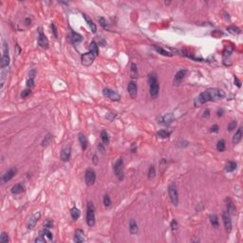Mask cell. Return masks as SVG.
Returning <instances> with one entry per match:
<instances>
[{"mask_svg":"<svg viewBox=\"0 0 243 243\" xmlns=\"http://www.w3.org/2000/svg\"><path fill=\"white\" fill-rule=\"evenodd\" d=\"M225 203H226V208H227V212L229 213L230 215H235V212H237V209H235V205L233 202L230 197H227L225 199Z\"/></svg>","mask_w":243,"mask_h":243,"instance_id":"ac0fdd59","label":"cell"},{"mask_svg":"<svg viewBox=\"0 0 243 243\" xmlns=\"http://www.w3.org/2000/svg\"><path fill=\"white\" fill-rule=\"evenodd\" d=\"M209 219H210V222L213 225V227L215 228H218L219 227V221H218V216L215 214H211L209 216Z\"/></svg>","mask_w":243,"mask_h":243,"instance_id":"4316f807","label":"cell"},{"mask_svg":"<svg viewBox=\"0 0 243 243\" xmlns=\"http://www.w3.org/2000/svg\"><path fill=\"white\" fill-rule=\"evenodd\" d=\"M40 218H41V213L40 212H35V213H34V214L29 218L28 222H27V228H28L29 230L33 229V228L35 227L37 221L39 220Z\"/></svg>","mask_w":243,"mask_h":243,"instance_id":"8fae6325","label":"cell"},{"mask_svg":"<svg viewBox=\"0 0 243 243\" xmlns=\"http://www.w3.org/2000/svg\"><path fill=\"white\" fill-rule=\"evenodd\" d=\"M27 86L28 88H32V87L34 86V80L33 78H29L28 81H27Z\"/></svg>","mask_w":243,"mask_h":243,"instance_id":"7dc6e473","label":"cell"},{"mask_svg":"<svg viewBox=\"0 0 243 243\" xmlns=\"http://www.w3.org/2000/svg\"><path fill=\"white\" fill-rule=\"evenodd\" d=\"M0 242L1 243H8L9 242V235L5 232H2L1 235H0Z\"/></svg>","mask_w":243,"mask_h":243,"instance_id":"f35d334b","label":"cell"},{"mask_svg":"<svg viewBox=\"0 0 243 243\" xmlns=\"http://www.w3.org/2000/svg\"><path fill=\"white\" fill-rule=\"evenodd\" d=\"M210 131L212 132V133H216L218 131V124H214L213 125V126L210 128Z\"/></svg>","mask_w":243,"mask_h":243,"instance_id":"816d5d0a","label":"cell"},{"mask_svg":"<svg viewBox=\"0 0 243 243\" xmlns=\"http://www.w3.org/2000/svg\"><path fill=\"white\" fill-rule=\"evenodd\" d=\"M83 17H84V19L86 20V22L87 23V25H88L89 29H91V32H92L93 33H96V32H97V27H96V25H95V23L92 21V19H91V18L88 16V15L86 14V13H83Z\"/></svg>","mask_w":243,"mask_h":243,"instance_id":"ffe728a7","label":"cell"},{"mask_svg":"<svg viewBox=\"0 0 243 243\" xmlns=\"http://www.w3.org/2000/svg\"><path fill=\"white\" fill-rule=\"evenodd\" d=\"M224 97H225V93H224L223 90L216 88V87H212V88H208L203 91V92H201L194 100V105L200 106L201 105L205 104V103L218 101L223 99Z\"/></svg>","mask_w":243,"mask_h":243,"instance_id":"6da1fadb","label":"cell"},{"mask_svg":"<svg viewBox=\"0 0 243 243\" xmlns=\"http://www.w3.org/2000/svg\"><path fill=\"white\" fill-rule=\"evenodd\" d=\"M38 32H39V34H38V39H37V43H38V46L39 47H41L42 48H48V38L47 36L45 35L44 32H42V29H38Z\"/></svg>","mask_w":243,"mask_h":243,"instance_id":"30bf717a","label":"cell"},{"mask_svg":"<svg viewBox=\"0 0 243 243\" xmlns=\"http://www.w3.org/2000/svg\"><path fill=\"white\" fill-rule=\"evenodd\" d=\"M85 180L87 186H91L94 184L95 180H96V173L93 169H86L85 173Z\"/></svg>","mask_w":243,"mask_h":243,"instance_id":"ba28073f","label":"cell"},{"mask_svg":"<svg viewBox=\"0 0 243 243\" xmlns=\"http://www.w3.org/2000/svg\"><path fill=\"white\" fill-rule=\"evenodd\" d=\"M70 154H71V148L70 146H65L62 150H61L60 158L63 162H68L70 159Z\"/></svg>","mask_w":243,"mask_h":243,"instance_id":"2e32d148","label":"cell"},{"mask_svg":"<svg viewBox=\"0 0 243 243\" xmlns=\"http://www.w3.org/2000/svg\"><path fill=\"white\" fill-rule=\"evenodd\" d=\"M242 139V128L239 127L237 129V131L235 132V134L233 137V143L234 144H237L240 143V140Z\"/></svg>","mask_w":243,"mask_h":243,"instance_id":"d4e9b609","label":"cell"},{"mask_svg":"<svg viewBox=\"0 0 243 243\" xmlns=\"http://www.w3.org/2000/svg\"><path fill=\"white\" fill-rule=\"evenodd\" d=\"M103 95L113 102H119L121 99V96L116 92V91H114L110 88H107V87L103 89Z\"/></svg>","mask_w":243,"mask_h":243,"instance_id":"52a82bcc","label":"cell"},{"mask_svg":"<svg viewBox=\"0 0 243 243\" xmlns=\"http://www.w3.org/2000/svg\"><path fill=\"white\" fill-rule=\"evenodd\" d=\"M173 120H174V115L172 113H168V114H165V115H162L159 118V124L167 125V124L172 123Z\"/></svg>","mask_w":243,"mask_h":243,"instance_id":"e0dca14e","label":"cell"},{"mask_svg":"<svg viewBox=\"0 0 243 243\" xmlns=\"http://www.w3.org/2000/svg\"><path fill=\"white\" fill-rule=\"evenodd\" d=\"M170 134H171V132L166 131L164 129H162V130L157 132V137H159V138H161V139H166V138H169Z\"/></svg>","mask_w":243,"mask_h":243,"instance_id":"1f68e13d","label":"cell"},{"mask_svg":"<svg viewBox=\"0 0 243 243\" xmlns=\"http://www.w3.org/2000/svg\"><path fill=\"white\" fill-rule=\"evenodd\" d=\"M98 20H99V24H100L103 27V28H104L105 29H108V25H107L106 20L104 17H99Z\"/></svg>","mask_w":243,"mask_h":243,"instance_id":"60d3db41","label":"cell"},{"mask_svg":"<svg viewBox=\"0 0 243 243\" xmlns=\"http://www.w3.org/2000/svg\"><path fill=\"white\" fill-rule=\"evenodd\" d=\"M30 22H32V21H30L29 18H27V19H26V24H27V25H29Z\"/></svg>","mask_w":243,"mask_h":243,"instance_id":"6f0895ef","label":"cell"},{"mask_svg":"<svg viewBox=\"0 0 243 243\" xmlns=\"http://www.w3.org/2000/svg\"><path fill=\"white\" fill-rule=\"evenodd\" d=\"M92 162L94 164H98V159H97V156L96 155H94L93 157H92Z\"/></svg>","mask_w":243,"mask_h":243,"instance_id":"db71d44e","label":"cell"},{"mask_svg":"<svg viewBox=\"0 0 243 243\" xmlns=\"http://www.w3.org/2000/svg\"><path fill=\"white\" fill-rule=\"evenodd\" d=\"M78 139H79V143L81 144V147L83 150H86L87 148V145H88V140H87L86 136L84 134V133H79L78 135Z\"/></svg>","mask_w":243,"mask_h":243,"instance_id":"7402d4cb","label":"cell"},{"mask_svg":"<svg viewBox=\"0 0 243 243\" xmlns=\"http://www.w3.org/2000/svg\"><path fill=\"white\" fill-rule=\"evenodd\" d=\"M113 171L115 173V176L118 178L119 180H123L124 178V161L123 159H118L116 162L114 163Z\"/></svg>","mask_w":243,"mask_h":243,"instance_id":"277c9868","label":"cell"},{"mask_svg":"<svg viewBox=\"0 0 243 243\" xmlns=\"http://www.w3.org/2000/svg\"><path fill=\"white\" fill-rule=\"evenodd\" d=\"M227 30L232 34H239L241 32V29L237 28V27H235V26H231V27H228Z\"/></svg>","mask_w":243,"mask_h":243,"instance_id":"e575fe53","label":"cell"},{"mask_svg":"<svg viewBox=\"0 0 243 243\" xmlns=\"http://www.w3.org/2000/svg\"><path fill=\"white\" fill-rule=\"evenodd\" d=\"M148 83H149V91L152 99H156L159 95V81L157 74L152 72L149 74L148 77Z\"/></svg>","mask_w":243,"mask_h":243,"instance_id":"7a4b0ae2","label":"cell"},{"mask_svg":"<svg viewBox=\"0 0 243 243\" xmlns=\"http://www.w3.org/2000/svg\"><path fill=\"white\" fill-rule=\"evenodd\" d=\"M41 234H43L44 235H45V237H47L49 240H52V238H53V235H52V233L51 231H49V229H48V228H44V230H43V232H42Z\"/></svg>","mask_w":243,"mask_h":243,"instance_id":"d590c367","label":"cell"},{"mask_svg":"<svg viewBox=\"0 0 243 243\" xmlns=\"http://www.w3.org/2000/svg\"><path fill=\"white\" fill-rule=\"evenodd\" d=\"M129 232L131 235H136L138 233V224L134 218H131L129 221Z\"/></svg>","mask_w":243,"mask_h":243,"instance_id":"603a6c76","label":"cell"},{"mask_svg":"<svg viewBox=\"0 0 243 243\" xmlns=\"http://www.w3.org/2000/svg\"><path fill=\"white\" fill-rule=\"evenodd\" d=\"M51 142V135H47V136H46L45 138H44V140H42L41 144H42V146L45 147V146H48Z\"/></svg>","mask_w":243,"mask_h":243,"instance_id":"74e56055","label":"cell"},{"mask_svg":"<svg viewBox=\"0 0 243 243\" xmlns=\"http://www.w3.org/2000/svg\"><path fill=\"white\" fill-rule=\"evenodd\" d=\"M16 173H17V169L16 168H14V167H13V168H10L9 170L6 171V172L4 173V175L1 178V181L3 182V183L8 182L9 180H11V178H13L15 176V175H16Z\"/></svg>","mask_w":243,"mask_h":243,"instance_id":"4fadbf2b","label":"cell"},{"mask_svg":"<svg viewBox=\"0 0 243 243\" xmlns=\"http://www.w3.org/2000/svg\"><path fill=\"white\" fill-rule=\"evenodd\" d=\"M3 54L1 57V67L5 68L10 65V55H9V47H8L7 42L3 41V48H2Z\"/></svg>","mask_w":243,"mask_h":243,"instance_id":"8992f818","label":"cell"},{"mask_svg":"<svg viewBox=\"0 0 243 243\" xmlns=\"http://www.w3.org/2000/svg\"><path fill=\"white\" fill-rule=\"evenodd\" d=\"M226 148V144H225V140H219L218 143H216V149H218L219 152H223Z\"/></svg>","mask_w":243,"mask_h":243,"instance_id":"d6a6232c","label":"cell"},{"mask_svg":"<svg viewBox=\"0 0 243 243\" xmlns=\"http://www.w3.org/2000/svg\"><path fill=\"white\" fill-rule=\"evenodd\" d=\"M98 149H99V152H101L102 154H105V144H103L102 143H98Z\"/></svg>","mask_w":243,"mask_h":243,"instance_id":"f6af8a7d","label":"cell"},{"mask_svg":"<svg viewBox=\"0 0 243 243\" xmlns=\"http://www.w3.org/2000/svg\"><path fill=\"white\" fill-rule=\"evenodd\" d=\"M116 116H117V115H116L115 113H109L108 115L106 116V119H107L108 121H110V122H111V121H113L114 119H115V118H116Z\"/></svg>","mask_w":243,"mask_h":243,"instance_id":"f907efd6","label":"cell"},{"mask_svg":"<svg viewBox=\"0 0 243 243\" xmlns=\"http://www.w3.org/2000/svg\"><path fill=\"white\" fill-rule=\"evenodd\" d=\"M237 121H232V122H230V124H228V126H227V130H228V131H233L234 129H235V127H237Z\"/></svg>","mask_w":243,"mask_h":243,"instance_id":"b9f144b4","label":"cell"},{"mask_svg":"<svg viewBox=\"0 0 243 243\" xmlns=\"http://www.w3.org/2000/svg\"><path fill=\"white\" fill-rule=\"evenodd\" d=\"M70 216L74 220H77L80 218V216H81V212H80L77 207H72L70 209Z\"/></svg>","mask_w":243,"mask_h":243,"instance_id":"f1b7e54d","label":"cell"},{"mask_svg":"<svg viewBox=\"0 0 243 243\" xmlns=\"http://www.w3.org/2000/svg\"><path fill=\"white\" fill-rule=\"evenodd\" d=\"M130 76L132 79H136L138 78V67H137V65L132 63L131 64V67H130Z\"/></svg>","mask_w":243,"mask_h":243,"instance_id":"4dcf8cb0","label":"cell"},{"mask_svg":"<svg viewBox=\"0 0 243 243\" xmlns=\"http://www.w3.org/2000/svg\"><path fill=\"white\" fill-rule=\"evenodd\" d=\"M222 113H223V110H222V109H221V110H218V117L222 116V115H223Z\"/></svg>","mask_w":243,"mask_h":243,"instance_id":"11a10c76","label":"cell"},{"mask_svg":"<svg viewBox=\"0 0 243 243\" xmlns=\"http://www.w3.org/2000/svg\"><path fill=\"white\" fill-rule=\"evenodd\" d=\"M222 219L224 223V227L228 234L231 233L232 231V219H231V215L228 212H223L222 214Z\"/></svg>","mask_w":243,"mask_h":243,"instance_id":"7c38bea8","label":"cell"},{"mask_svg":"<svg viewBox=\"0 0 243 243\" xmlns=\"http://www.w3.org/2000/svg\"><path fill=\"white\" fill-rule=\"evenodd\" d=\"M25 189L26 187L23 183H16L11 187V191L13 195H19V194H22L23 192H25Z\"/></svg>","mask_w":243,"mask_h":243,"instance_id":"d6986e66","label":"cell"},{"mask_svg":"<svg viewBox=\"0 0 243 243\" xmlns=\"http://www.w3.org/2000/svg\"><path fill=\"white\" fill-rule=\"evenodd\" d=\"M156 176V169L154 165H151L149 167V170H148V178L149 180H152L154 177Z\"/></svg>","mask_w":243,"mask_h":243,"instance_id":"8d00e7d4","label":"cell"},{"mask_svg":"<svg viewBox=\"0 0 243 243\" xmlns=\"http://www.w3.org/2000/svg\"><path fill=\"white\" fill-rule=\"evenodd\" d=\"M51 29H52V33H53V36H54L55 38L58 37V32H57V28H56V26L53 24H51Z\"/></svg>","mask_w":243,"mask_h":243,"instance_id":"681fc988","label":"cell"},{"mask_svg":"<svg viewBox=\"0 0 243 243\" xmlns=\"http://www.w3.org/2000/svg\"><path fill=\"white\" fill-rule=\"evenodd\" d=\"M89 52H91L95 56H98V54H99L98 45H97V43L95 41H92L90 43V45H89Z\"/></svg>","mask_w":243,"mask_h":243,"instance_id":"83f0119b","label":"cell"},{"mask_svg":"<svg viewBox=\"0 0 243 243\" xmlns=\"http://www.w3.org/2000/svg\"><path fill=\"white\" fill-rule=\"evenodd\" d=\"M53 226V222L51 221V219H47L46 220V222L44 223V228H48V229H51Z\"/></svg>","mask_w":243,"mask_h":243,"instance_id":"bcb514c9","label":"cell"},{"mask_svg":"<svg viewBox=\"0 0 243 243\" xmlns=\"http://www.w3.org/2000/svg\"><path fill=\"white\" fill-rule=\"evenodd\" d=\"M35 242L36 243H45L46 242V237L43 234H41L39 237L35 238Z\"/></svg>","mask_w":243,"mask_h":243,"instance_id":"7bdbcfd3","label":"cell"},{"mask_svg":"<svg viewBox=\"0 0 243 243\" xmlns=\"http://www.w3.org/2000/svg\"><path fill=\"white\" fill-rule=\"evenodd\" d=\"M30 93H32V90H30L29 88H28V89H25V90H23V91H22V93H21V97H22V98H26V97H28Z\"/></svg>","mask_w":243,"mask_h":243,"instance_id":"c3c4849f","label":"cell"},{"mask_svg":"<svg viewBox=\"0 0 243 243\" xmlns=\"http://www.w3.org/2000/svg\"><path fill=\"white\" fill-rule=\"evenodd\" d=\"M95 56L94 54H92L91 52H86V53H84V54L81 56V63L83 66L85 67H89L92 65L93 61L95 59Z\"/></svg>","mask_w":243,"mask_h":243,"instance_id":"9c48e42d","label":"cell"},{"mask_svg":"<svg viewBox=\"0 0 243 243\" xmlns=\"http://www.w3.org/2000/svg\"><path fill=\"white\" fill-rule=\"evenodd\" d=\"M186 72H187V70H186L185 68H182V70H180L176 74H175V77H174V80H173L174 86L180 85L182 80H183L184 76L186 75Z\"/></svg>","mask_w":243,"mask_h":243,"instance_id":"5bb4252c","label":"cell"},{"mask_svg":"<svg viewBox=\"0 0 243 243\" xmlns=\"http://www.w3.org/2000/svg\"><path fill=\"white\" fill-rule=\"evenodd\" d=\"M73 240H74V242H77V243H81L83 241H85V234H84L83 230L78 229L75 231Z\"/></svg>","mask_w":243,"mask_h":243,"instance_id":"44dd1931","label":"cell"},{"mask_svg":"<svg viewBox=\"0 0 243 243\" xmlns=\"http://www.w3.org/2000/svg\"><path fill=\"white\" fill-rule=\"evenodd\" d=\"M153 48H154V49H155L156 51L159 52V54H162V55H163V56L171 57V56L173 55L171 52H169L168 51H166V49H164V48H162V47H159V46H153Z\"/></svg>","mask_w":243,"mask_h":243,"instance_id":"484cf974","label":"cell"},{"mask_svg":"<svg viewBox=\"0 0 243 243\" xmlns=\"http://www.w3.org/2000/svg\"><path fill=\"white\" fill-rule=\"evenodd\" d=\"M170 226H171V229H172V231H177L178 230V224L177 222V220L176 219H173L172 221H171Z\"/></svg>","mask_w":243,"mask_h":243,"instance_id":"ee69618b","label":"cell"},{"mask_svg":"<svg viewBox=\"0 0 243 243\" xmlns=\"http://www.w3.org/2000/svg\"><path fill=\"white\" fill-rule=\"evenodd\" d=\"M86 220L89 227H93L95 225V207L93 203L90 202V201H88L86 205Z\"/></svg>","mask_w":243,"mask_h":243,"instance_id":"3957f363","label":"cell"},{"mask_svg":"<svg viewBox=\"0 0 243 243\" xmlns=\"http://www.w3.org/2000/svg\"><path fill=\"white\" fill-rule=\"evenodd\" d=\"M237 162H228L226 163V166H225V170L227 171V172H233V171H235V169H237Z\"/></svg>","mask_w":243,"mask_h":243,"instance_id":"f546056e","label":"cell"},{"mask_svg":"<svg viewBox=\"0 0 243 243\" xmlns=\"http://www.w3.org/2000/svg\"><path fill=\"white\" fill-rule=\"evenodd\" d=\"M235 85H237V87H241V82L239 81V80L237 77L235 78Z\"/></svg>","mask_w":243,"mask_h":243,"instance_id":"f5cc1de1","label":"cell"},{"mask_svg":"<svg viewBox=\"0 0 243 243\" xmlns=\"http://www.w3.org/2000/svg\"><path fill=\"white\" fill-rule=\"evenodd\" d=\"M101 139H102L103 143H104L105 144H108L109 143V137H108L107 132H106L105 130H102L101 131Z\"/></svg>","mask_w":243,"mask_h":243,"instance_id":"836d02e7","label":"cell"},{"mask_svg":"<svg viewBox=\"0 0 243 243\" xmlns=\"http://www.w3.org/2000/svg\"><path fill=\"white\" fill-rule=\"evenodd\" d=\"M103 201H104V205L106 208H109L110 206H111V199H110V197H109L108 195L104 196V199H103Z\"/></svg>","mask_w":243,"mask_h":243,"instance_id":"ab89813d","label":"cell"},{"mask_svg":"<svg viewBox=\"0 0 243 243\" xmlns=\"http://www.w3.org/2000/svg\"><path fill=\"white\" fill-rule=\"evenodd\" d=\"M127 91L129 95L131 96V98L135 99L138 96V87H137V85L135 82H129L128 83V86H127Z\"/></svg>","mask_w":243,"mask_h":243,"instance_id":"9a60e30c","label":"cell"},{"mask_svg":"<svg viewBox=\"0 0 243 243\" xmlns=\"http://www.w3.org/2000/svg\"><path fill=\"white\" fill-rule=\"evenodd\" d=\"M205 116H206V118L209 117V110L208 109H206V111H204V117Z\"/></svg>","mask_w":243,"mask_h":243,"instance_id":"9f6ffc18","label":"cell"},{"mask_svg":"<svg viewBox=\"0 0 243 243\" xmlns=\"http://www.w3.org/2000/svg\"><path fill=\"white\" fill-rule=\"evenodd\" d=\"M168 194H169V197L170 200L174 206H178V188L176 184H170L168 186Z\"/></svg>","mask_w":243,"mask_h":243,"instance_id":"5b68a950","label":"cell"},{"mask_svg":"<svg viewBox=\"0 0 243 243\" xmlns=\"http://www.w3.org/2000/svg\"><path fill=\"white\" fill-rule=\"evenodd\" d=\"M70 39H71V42L73 44H78V43H80V42L83 41V36L81 35V34L77 33V32H71Z\"/></svg>","mask_w":243,"mask_h":243,"instance_id":"cb8c5ba5","label":"cell"}]
</instances>
